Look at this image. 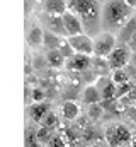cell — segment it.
Returning a JSON list of instances; mask_svg holds the SVG:
<instances>
[{"instance_id":"6da1fadb","label":"cell","mask_w":136,"mask_h":147,"mask_svg":"<svg viewBox=\"0 0 136 147\" xmlns=\"http://www.w3.org/2000/svg\"><path fill=\"white\" fill-rule=\"evenodd\" d=\"M68 10H71L80 19L85 34L97 36L102 31L101 26L102 3L99 0H68Z\"/></svg>"},{"instance_id":"7a4b0ae2","label":"cell","mask_w":136,"mask_h":147,"mask_svg":"<svg viewBox=\"0 0 136 147\" xmlns=\"http://www.w3.org/2000/svg\"><path fill=\"white\" fill-rule=\"evenodd\" d=\"M133 7L126 3L124 0H107L102 3V12H101V26L102 31L109 33H117L121 26L131 17Z\"/></svg>"},{"instance_id":"3957f363","label":"cell","mask_w":136,"mask_h":147,"mask_svg":"<svg viewBox=\"0 0 136 147\" xmlns=\"http://www.w3.org/2000/svg\"><path fill=\"white\" fill-rule=\"evenodd\" d=\"M105 140L111 147H123L128 146L133 139L129 128L123 123H111L105 127Z\"/></svg>"},{"instance_id":"277c9868","label":"cell","mask_w":136,"mask_h":147,"mask_svg":"<svg viewBox=\"0 0 136 147\" xmlns=\"http://www.w3.org/2000/svg\"><path fill=\"white\" fill-rule=\"evenodd\" d=\"M107 60V65L111 70H117V69H124L129 65V60H131V50L128 48V45H121L117 43L114 46V50L105 57Z\"/></svg>"},{"instance_id":"5b68a950","label":"cell","mask_w":136,"mask_h":147,"mask_svg":"<svg viewBox=\"0 0 136 147\" xmlns=\"http://www.w3.org/2000/svg\"><path fill=\"white\" fill-rule=\"evenodd\" d=\"M116 45H117V39H116V34L114 33L101 31L97 36L94 38V57L105 58L114 50Z\"/></svg>"},{"instance_id":"8992f818","label":"cell","mask_w":136,"mask_h":147,"mask_svg":"<svg viewBox=\"0 0 136 147\" xmlns=\"http://www.w3.org/2000/svg\"><path fill=\"white\" fill-rule=\"evenodd\" d=\"M67 39L75 53H83V55H90V57L94 55V39L89 34L80 33V34L67 36Z\"/></svg>"},{"instance_id":"52a82bcc","label":"cell","mask_w":136,"mask_h":147,"mask_svg":"<svg viewBox=\"0 0 136 147\" xmlns=\"http://www.w3.org/2000/svg\"><path fill=\"white\" fill-rule=\"evenodd\" d=\"M92 65V57L83 53H73L70 58L65 60V67L71 72H85Z\"/></svg>"},{"instance_id":"ba28073f","label":"cell","mask_w":136,"mask_h":147,"mask_svg":"<svg viewBox=\"0 0 136 147\" xmlns=\"http://www.w3.org/2000/svg\"><path fill=\"white\" fill-rule=\"evenodd\" d=\"M61 21H63V28H65L67 36H73V34L83 33V28H82L80 19H78L71 10H67V12L61 16Z\"/></svg>"},{"instance_id":"9c48e42d","label":"cell","mask_w":136,"mask_h":147,"mask_svg":"<svg viewBox=\"0 0 136 147\" xmlns=\"http://www.w3.org/2000/svg\"><path fill=\"white\" fill-rule=\"evenodd\" d=\"M95 87L99 89V92H101V96H102L104 101H107V99H116V84L112 82L111 77H107V75L99 77L97 82H95Z\"/></svg>"},{"instance_id":"30bf717a","label":"cell","mask_w":136,"mask_h":147,"mask_svg":"<svg viewBox=\"0 0 136 147\" xmlns=\"http://www.w3.org/2000/svg\"><path fill=\"white\" fill-rule=\"evenodd\" d=\"M136 31V16H131L123 26H121V29L117 31V43H121V45H128V41H129V38L135 34Z\"/></svg>"},{"instance_id":"8fae6325","label":"cell","mask_w":136,"mask_h":147,"mask_svg":"<svg viewBox=\"0 0 136 147\" xmlns=\"http://www.w3.org/2000/svg\"><path fill=\"white\" fill-rule=\"evenodd\" d=\"M43 10L53 16H63L68 10V0H43Z\"/></svg>"},{"instance_id":"7c38bea8","label":"cell","mask_w":136,"mask_h":147,"mask_svg":"<svg viewBox=\"0 0 136 147\" xmlns=\"http://www.w3.org/2000/svg\"><path fill=\"white\" fill-rule=\"evenodd\" d=\"M44 21H46V29L58 34V36H67L65 33V28H63V21H61V16H53V14H46L44 16Z\"/></svg>"},{"instance_id":"4fadbf2b","label":"cell","mask_w":136,"mask_h":147,"mask_svg":"<svg viewBox=\"0 0 136 147\" xmlns=\"http://www.w3.org/2000/svg\"><path fill=\"white\" fill-rule=\"evenodd\" d=\"M43 34H44V31L41 29V26H37V24H34L29 28V31H27V45L29 46H33V48H37V46H43Z\"/></svg>"},{"instance_id":"5bb4252c","label":"cell","mask_w":136,"mask_h":147,"mask_svg":"<svg viewBox=\"0 0 136 147\" xmlns=\"http://www.w3.org/2000/svg\"><path fill=\"white\" fill-rule=\"evenodd\" d=\"M82 99H83L85 105H97V103L102 101V96H101V92H99V89H97L95 86H87V87L83 89Z\"/></svg>"},{"instance_id":"9a60e30c","label":"cell","mask_w":136,"mask_h":147,"mask_svg":"<svg viewBox=\"0 0 136 147\" xmlns=\"http://www.w3.org/2000/svg\"><path fill=\"white\" fill-rule=\"evenodd\" d=\"M65 60H67V58L61 55L60 50H48V53H46V63H48L49 67H53V69L63 67V65H65Z\"/></svg>"},{"instance_id":"2e32d148","label":"cell","mask_w":136,"mask_h":147,"mask_svg":"<svg viewBox=\"0 0 136 147\" xmlns=\"http://www.w3.org/2000/svg\"><path fill=\"white\" fill-rule=\"evenodd\" d=\"M61 38H65V36H58V34H55V33H51V31L46 29L44 34H43V46L46 50H58Z\"/></svg>"},{"instance_id":"e0dca14e","label":"cell","mask_w":136,"mask_h":147,"mask_svg":"<svg viewBox=\"0 0 136 147\" xmlns=\"http://www.w3.org/2000/svg\"><path fill=\"white\" fill-rule=\"evenodd\" d=\"M48 113V105L44 101H39V103H34L29 106V116L33 118L34 121H41L44 118V115Z\"/></svg>"},{"instance_id":"ac0fdd59","label":"cell","mask_w":136,"mask_h":147,"mask_svg":"<svg viewBox=\"0 0 136 147\" xmlns=\"http://www.w3.org/2000/svg\"><path fill=\"white\" fill-rule=\"evenodd\" d=\"M90 70L95 74V77H102V75H105V74H107V70H111V69H109V65H107V60H105V58L95 57V58H92Z\"/></svg>"},{"instance_id":"d6986e66","label":"cell","mask_w":136,"mask_h":147,"mask_svg":"<svg viewBox=\"0 0 136 147\" xmlns=\"http://www.w3.org/2000/svg\"><path fill=\"white\" fill-rule=\"evenodd\" d=\"M61 113H63V116H65L67 120H75V118L78 116V113H80V108H78L77 103H73V101H67V103H63Z\"/></svg>"},{"instance_id":"ffe728a7","label":"cell","mask_w":136,"mask_h":147,"mask_svg":"<svg viewBox=\"0 0 136 147\" xmlns=\"http://www.w3.org/2000/svg\"><path fill=\"white\" fill-rule=\"evenodd\" d=\"M111 79H112V82L116 86L117 84H124V82H129V74L126 72L124 69H117V70H112Z\"/></svg>"},{"instance_id":"44dd1931","label":"cell","mask_w":136,"mask_h":147,"mask_svg":"<svg viewBox=\"0 0 136 147\" xmlns=\"http://www.w3.org/2000/svg\"><path fill=\"white\" fill-rule=\"evenodd\" d=\"M58 50L61 51V55L65 57V58H70L75 51H73V48L70 46V43H68V39H67V36L65 38H61V41H60V46H58Z\"/></svg>"},{"instance_id":"7402d4cb","label":"cell","mask_w":136,"mask_h":147,"mask_svg":"<svg viewBox=\"0 0 136 147\" xmlns=\"http://www.w3.org/2000/svg\"><path fill=\"white\" fill-rule=\"evenodd\" d=\"M41 123H43V127H46V128H49V130H51V128L58 123V118H56V115H55V113H49V111H48V113L44 115V118L41 120Z\"/></svg>"},{"instance_id":"603a6c76","label":"cell","mask_w":136,"mask_h":147,"mask_svg":"<svg viewBox=\"0 0 136 147\" xmlns=\"http://www.w3.org/2000/svg\"><path fill=\"white\" fill-rule=\"evenodd\" d=\"M90 108H89V118L90 120H99L102 116V113H104V108H102V105H89Z\"/></svg>"},{"instance_id":"cb8c5ba5","label":"cell","mask_w":136,"mask_h":147,"mask_svg":"<svg viewBox=\"0 0 136 147\" xmlns=\"http://www.w3.org/2000/svg\"><path fill=\"white\" fill-rule=\"evenodd\" d=\"M36 139H37L39 142H46V144H48V140L51 139V130L46 128V127H41V128L36 132Z\"/></svg>"},{"instance_id":"d4e9b609","label":"cell","mask_w":136,"mask_h":147,"mask_svg":"<svg viewBox=\"0 0 136 147\" xmlns=\"http://www.w3.org/2000/svg\"><path fill=\"white\" fill-rule=\"evenodd\" d=\"M133 89V84H129V82H124V84H117L116 86V99H119V98H123L128 91H131Z\"/></svg>"},{"instance_id":"484cf974","label":"cell","mask_w":136,"mask_h":147,"mask_svg":"<svg viewBox=\"0 0 136 147\" xmlns=\"http://www.w3.org/2000/svg\"><path fill=\"white\" fill-rule=\"evenodd\" d=\"M48 147H67V142L60 135H51V139L48 140Z\"/></svg>"},{"instance_id":"4316f807","label":"cell","mask_w":136,"mask_h":147,"mask_svg":"<svg viewBox=\"0 0 136 147\" xmlns=\"http://www.w3.org/2000/svg\"><path fill=\"white\" fill-rule=\"evenodd\" d=\"M26 147H39V140L36 139V132H27L26 135Z\"/></svg>"},{"instance_id":"83f0119b","label":"cell","mask_w":136,"mask_h":147,"mask_svg":"<svg viewBox=\"0 0 136 147\" xmlns=\"http://www.w3.org/2000/svg\"><path fill=\"white\" fill-rule=\"evenodd\" d=\"M94 139H95V130L90 128V127H87V128L83 130V140H85V142H92Z\"/></svg>"},{"instance_id":"f1b7e54d","label":"cell","mask_w":136,"mask_h":147,"mask_svg":"<svg viewBox=\"0 0 136 147\" xmlns=\"http://www.w3.org/2000/svg\"><path fill=\"white\" fill-rule=\"evenodd\" d=\"M33 99H34V103L43 101V99H44V92H43L41 89H33Z\"/></svg>"},{"instance_id":"f546056e","label":"cell","mask_w":136,"mask_h":147,"mask_svg":"<svg viewBox=\"0 0 136 147\" xmlns=\"http://www.w3.org/2000/svg\"><path fill=\"white\" fill-rule=\"evenodd\" d=\"M44 65H48V63H46V57H44V58H41V57H39V58H34V67L43 69Z\"/></svg>"},{"instance_id":"4dcf8cb0","label":"cell","mask_w":136,"mask_h":147,"mask_svg":"<svg viewBox=\"0 0 136 147\" xmlns=\"http://www.w3.org/2000/svg\"><path fill=\"white\" fill-rule=\"evenodd\" d=\"M128 48L131 51H136V31H135V34L129 38V41H128Z\"/></svg>"},{"instance_id":"1f68e13d","label":"cell","mask_w":136,"mask_h":147,"mask_svg":"<svg viewBox=\"0 0 136 147\" xmlns=\"http://www.w3.org/2000/svg\"><path fill=\"white\" fill-rule=\"evenodd\" d=\"M129 65H131V67H133V69L136 70V51H133V53H131V60H129Z\"/></svg>"},{"instance_id":"d6a6232c","label":"cell","mask_w":136,"mask_h":147,"mask_svg":"<svg viewBox=\"0 0 136 147\" xmlns=\"http://www.w3.org/2000/svg\"><path fill=\"white\" fill-rule=\"evenodd\" d=\"M124 2H126V3H129L133 9H136V0H124Z\"/></svg>"},{"instance_id":"836d02e7","label":"cell","mask_w":136,"mask_h":147,"mask_svg":"<svg viewBox=\"0 0 136 147\" xmlns=\"http://www.w3.org/2000/svg\"><path fill=\"white\" fill-rule=\"evenodd\" d=\"M99 2H101V3H104V2H107V0H99Z\"/></svg>"},{"instance_id":"e575fe53","label":"cell","mask_w":136,"mask_h":147,"mask_svg":"<svg viewBox=\"0 0 136 147\" xmlns=\"http://www.w3.org/2000/svg\"><path fill=\"white\" fill-rule=\"evenodd\" d=\"M34 2H43V0H34Z\"/></svg>"},{"instance_id":"d590c367","label":"cell","mask_w":136,"mask_h":147,"mask_svg":"<svg viewBox=\"0 0 136 147\" xmlns=\"http://www.w3.org/2000/svg\"><path fill=\"white\" fill-rule=\"evenodd\" d=\"M92 147H102V146H92Z\"/></svg>"},{"instance_id":"8d00e7d4","label":"cell","mask_w":136,"mask_h":147,"mask_svg":"<svg viewBox=\"0 0 136 147\" xmlns=\"http://www.w3.org/2000/svg\"><path fill=\"white\" fill-rule=\"evenodd\" d=\"M135 89H136V84H135Z\"/></svg>"}]
</instances>
